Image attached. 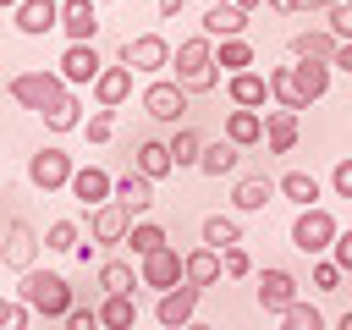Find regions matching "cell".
Masks as SVG:
<instances>
[{
	"label": "cell",
	"instance_id": "1",
	"mask_svg": "<svg viewBox=\"0 0 352 330\" xmlns=\"http://www.w3.org/2000/svg\"><path fill=\"white\" fill-rule=\"evenodd\" d=\"M16 297H22L38 319H66V314L77 308L72 280H66V275H55V270H28V275H22V286H16Z\"/></svg>",
	"mask_w": 352,
	"mask_h": 330
},
{
	"label": "cell",
	"instance_id": "2",
	"mask_svg": "<svg viewBox=\"0 0 352 330\" xmlns=\"http://www.w3.org/2000/svg\"><path fill=\"white\" fill-rule=\"evenodd\" d=\"M170 66H176V82H182L187 94H209V88H220L214 38H204V33L182 38V44H176V55H170Z\"/></svg>",
	"mask_w": 352,
	"mask_h": 330
},
{
	"label": "cell",
	"instance_id": "3",
	"mask_svg": "<svg viewBox=\"0 0 352 330\" xmlns=\"http://www.w3.org/2000/svg\"><path fill=\"white\" fill-rule=\"evenodd\" d=\"M6 94L22 104V110H33V116H55L66 99H72V88L60 82V72H16L11 82H6Z\"/></svg>",
	"mask_w": 352,
	"mask_h": 330
},
{
	"label": "cell",
	"instance_id": "4",
	"mask_svg": "<svg viewBox=\"0 0 352 330\" xmlns=\"http://www.w3.org/2000/svg\"><path fill=\"white\" fill-rule=\"evenodd\" d=\"M336 236H341V226H336V214H330L324 204H319V209H297V220H292V248H297V253L330 258Z\"/></svg>",
	"mask_w": 352,
	"mask_h": 330
},
{
	"label": "cell",
	"instance_id": "5",
	"mask_svg": "<svg viewBox=\"0 0 352 330\" xmlns=\"http://www.w3.org/2000/svg\"><path fill=\"white\" fill-rule=\"evenodd\" d=\"M72 176H77V160H72L60 143H44L38 154H28V182H33L38 192H66Z\"/></svg>",
	"mask_w": 352,
	"mask_h": 330
},
{
	"label": "cell",
	"instance_id": "6",
	"mask_svg": "<svg viewBox=\"0 0 352 330\" xmlns=\"http://www.w3.org/2000/svg\"><path fill=\"white\" fill-rule=\"evenodd\" d=\"M187 88L182 82H170V77H154L148 88H143V116L148 121H160V126H182V116H187Z\"/></svg>",
	"mask_w": 352,
	"mask_h": 330
},
{
	"label": "cell",
	"instance_id": "7",
	"mask_svg": "<svg viewBox=\"0 0 352 330\" xmlns=\"http://www.w3.org/2000/svg\"><path fill=\"white\" fill-rule=\"evenodd\" d=\"M38 253H44V236L16 214L11 226H6V242H0V264L6 270H16V275H28V270H38Z\"/></svg>",
	"mask_w": 352,
	"mask_h": 330
},
{
	"label": "cell",
	"instance_id": "8",
	"mask_svg": "<svg viewBox=\"0 0 352 330\" xmlns=\"http://www.w3.org/2000/svg\"><path fill=\"white\" fill-rule=\"evenodd\" d=\"M138 280H143L148 292H176V286L187 280V253H176V248L165 242L160 253L138 258Z\"/></svg>",
	"mask_w": 352,
	"mask_h": 330
},
{
	"label": "cell",
	"instance_id": "9",
	"mask_svg": "<svg viewBox=\"0 0 352 330\" xmlns=\"http://www.w3.org/2000/svg\"><path fill=\"white\" fill-rule=\"evenodd\" d=\"M292 302H302V280L292 275V270H280V264H270V270H258V308L264 314H286Z\"/></svg>",
	"mask_w": 352,
	"mask_h": 330
},
{
	"label": "cell",
	"instance_id": "10",
	"mask_svg": "<svg viewBox=\"0 0 352 330\" xmlns=\"http://www.w3.org/2000/svg\"><path fill=\"white\" fill-rule=\"evenodd\" d=\"M121 66H132V72H143V77H160V72L170 66L165 33H138V38H126V44H121Z\"/></svg>",
	"mask_w": 352,
	"mask_h": 330
},
{
	"label": "cell",
	"instance_id": "11",
	"mask_svg": "<svg viewBox=\"0 0 352 330\" xmlns=\"http://www.w3.org/2000/svg\"><path fill=\"white\" fill-rule=\"evenodd\" d=\"M55 72H60L66 88H94V77L104 72V55H99L94 44H66L60 60H55Z\"/></svg>",
	"mask_w": 352,
	"mask_h": 330
},
{
	"label": "cell",
	"instance_id": "12",
	"mask_svg": "<svg viewBox=\"0 0 352 330\" xmlns=\"http://www.w3.org/2000/svg\"><path fill=\"white\" fill-rule=\"evenodd\" d=\"M132 220H138V214H132L121 198H110V204H99V209L88 214V236H94L99 248H116V242H126Z\"/></svg>",
	"mask_w": 352,
	"mask_h": 330
},
{
	"label": "cell",
	"instance_id": "13",
	"mask_svg": "<svg viewBox=\"0 0 352 330\" xmlns=\"http://www.w3.org/2000/svg\"><path fill=\"white\" fill-rule=\"evenodd\" d=\"M198 297H204V286H176V292H160V302H154V319L165 324V330H187L192 319H198Z\"/></svg>",
	"mask_w": 352,
	"mask_h": 330
},
{
	"label": "cell",
	"instance_id": "14",
	"mask_svg": "<svg viewBox=\"0 0 352 330\" xmlns=\"http://www.w3.org/2000/svg\"><path fill=\"white\" fill-rule=\"evenodd\" d=\"M292 60H302V66H336V50H341V38L330 33V28H302V33H292Z\"/></svg>",
	"mask_w": 352,
	"mask_h": 330
},
{
	"label": "cell",
	"instance_id": "15",
	"mask_svg": "<svg viewBox=\"0 0 352 330\" xmlns=\"http://www.w3.org/2000/svg\"><path fill=\"white\" fill-rule=\"evenodd\" d=\"M60 33L72 44H94L99 38V0H60Z\"/></svg>",
	"mask_w": 352,
	"mask_h": 330
},
{
	"label": "cell",
	"instance_id": "16",
	"mask_svg": "<svg viewBox=\"0 0 352 330\" xmlns=\"http://www.w3.org/2000/svg\"><path fill=\"white\" fill-rule=\"evenodd\" d=\"M77 204H88V209H99V204H110L116 198V176L110 170H99V165H77V176H72V187H66Z\"/></svg>",
	"mask_w": 352,
	"mask_h": 330
},
{
	"label": "cell",
	"instance_id": "17",
	"mask_svg": "<svg viewBox=\"0 0 352 330\" xmlns=\"http://www.w3.org/2000/svg\"><path fill=\"white\" fill-rule=\"evenodd\" d=\"M88 94H94V104H99V110L126 104V99H132V66H121V60H116V66H104V72L94 77V88H88Z\"/></svg>",
	"mask_w": 352,
	"mask_h": 330
},
{
	"label": "cell",
	"instance_id": "18",
	"mask_svg": "<svg viewBox=\"0 0 352 330\" xmlns=\"http://www.w3.org/2000/svg\"><path fill=\"white\" fill-rule=\"evenodd\" d=\"M226 99H231V110H264L270 72H236V77H226Z\"/></svg>",
	"mask_w": 352,
	"mask_h": 330
},
{
	"label": "cell",
	"instance_id": "19",
	"mask_svg": "<svg viewBox=\"0 0 352 330\" xmlns=\"http://www.w3.org/2000/svg\"><path fill=\"white\" fill-rule=\"evenodd\" d=\"M11 16H16V33H28V38H44L50 28H60V0H22Z\"/></svg>",
	"mask_w": 352,
	"mask_h": 330
},
{
	"label": "cell",
	"instance_id": "20",
	"mask_svg": "<svg viewBox=\"0 0 352 330\" xmlns=\"http://www.w3.org/2000/svg\"><path fill=\"white\" fill-rule=\"evenodd\" d=\"M275 192H280L275 176H236V187H231V209H236V214H258Z\"/></svg>",
	"mask_w": 352,
	"mask_h": 330
},
{
	"label": "cell",
	"instance_id": "21",
	"mask_svg": "<svg viewBox=\"0 0 352 330\" xmlns=\"http://www.w3.org/2000/svg\"><path fill=\"white\" fill-rule=\"evenodd\" d=\"M297 132H302V126H297L292 110H264V148H270V154H292V148H297Z\"/></svg>",
	"mask_w": 352,
	"mask_h": 330
},
{
	"label": "cell",
	"instance_id": "22",
	"mask_svg": "<svg viewBox=\"0 0 352 330\" xmlns=\"http://www.w3.org/2000/svg\"><path fill=\"white\" fill-rule=\"evenodd\" d=\"M132 170H138V176H148V182H165V176L176 170V160H170V143H160V138L138 143V154H132Z\"/></svg>",
	"mask_w": 352,
	"mask_h": 330
},
{
	"label": "cell",
	"instance_id": "23",
	"mask_svg": "<svg viewBox=\"0 0 352 330\" xmlns=\"http://www.w3.org/2000/svg\"><path fill=\"white\" fill-rule=\"evenodd\" d=\"M275 187H280V198L297 204V209H319V192H324L314 170H286V176H275Z\"/></svg>",
	"mask_w": 352,
	"mask_h": 330
},
{
	"label": "cell",
	"instance_id": "24",
	"mask_svg": "<svg viewBox=\"0 0 352 330\" xmlns=\"http://www.w3.org/2000/svg\"><path fill=\"white\" fill-rule=\"evenodd\" d=\"M236 165H242V148H236L231 138H214V143H204V160H198V176H214V182H220V176H231Z\"/></svg>",
	"mask_w": 352,
	"mask_h": 330
},
{
	"label": "cell",
	"instance_id": "25",
	"mask_svg": "<svg viewBox=\"0 0 352 330\" xmlns=\"http://www.w3.org/2000/svg\"><path fill=\"white\" fill-rule=\"evenodd\" d=\"M242 33H248V11H236V6L204 11V38H242Z\"/></svg>",
	"mask_w": 352,
	"mask_h": 330
},
{
	"label": "cell",
	"instance_id": "26",
	"mask_svg": "<svg viewBox=\"0 0 352 330\" xmlns=\"http://www.w3.org/2000/svg\"><path fill=\"white\" fill-rule=\"evenodd\" d=\"M214 66H220L226 77H236V72H253V66H258V55H253V44H248V38H220V44H214Z\"/></svg>",
	"mask_w": 352,
	"mask_h": 330
},
{
	"label": "cell",
	"instance_id": "27",
	"mask_svg": "<svg viewBox=\"0 0 352 330\" xmlns=\"http://www.w3.org/2000/svg\"><path fill=\"white\" fill-rule=\"evenodd\" d=\"M226 138H231L236 148L264 143V110H231V116H226Z\"/></svg>",
	"mask_w": 352,
	"mask_h": 330
},
{
	"label": "cell",
	"instance_id": "28",
	"mask_svg": "<svg viewBox=\"0 0 352 330\" xmlns=\"http://www.w3.org/2000/svg\"><path fill=\"white\" fill-rule=\"evenodd\" d=\"M99 324L104 330H138V297L132 292H116L99 302Z\"/></svg>",
	"mask_w": 352,
	"mask_h": 330
},
{
	"label": "cell",
	"instance_id": "29",
	"mask_svg": "<svg viewBox=\"0 0 352 330\" xmlns=\"http://www.w3.org/2000/svg\"><path fill=\"white\" fill-rule=\"evenodd\" d=\"M330 72H336V66H302V60H292V77H297L302 104H314V99H324V94H330Z\"/></svg>",
	"mask_w": 352,
	"mask_h": 330
},
{
	"label": "cell",
	"instance_id": "30",
	"mask_svg": "<svg viewBox=\"0 0 352 330\" xmlns=\"http://www.w3.org/2000/svg\"><path fill=\"white\" fill-rule=\"evenodd\" d=\"M270 99H275V110H292V116H302V110H308V104H302V94H297L292 66H275V72H270Z\"/></svg>",
	"mask_w": 352,
	"mask_h": 330
},
{
	"label": "cell",
	"instance_id": "31",
	"mask_svg": "<svg viewBox=\"0 0 352 330\" xmlns=\"http://www.w3.org/2000/svg\"><path fill=\"white\" fill-rule=\"evenodd\" d=\"M116 198H121L132 214H143V209L154 204V182H148V176H138V170H126V176H116Z\"/></svg>",
	"mask_w": 352,
	"mask_h": 330
},
{
	"label": "cell",
	"instance_id": "32",
	"mask_svg": "<svg viewBox=\"0 0 352 330\" xmlns=\"http://www.w3.org/2000/svg\"><path fill=\"white\" fill-rule=\"evenodd\" d=\"M198 236H204V248L226 253V248H236V242H242V226H236V214H209Z\"/></svg>",
	"mask_w": 352,
	"mask_h": 330
},
{
	"label": "cell",
	"instance_id": "33",
	"mask_svg": "<svg viewBox=\"0 0 352 330\" xmlns=\"http://www.w3.org/2000/svg\"><path fill=\"white\" fill-rule=\"evenodd\" d=\"M170 236H165V226L160 220H132V231H126V248H132V258H148V253H160Z\"/></svg>",
	"mask_w": 352,
	"mask_h": 330
},
{
	"label": "cell",
	"instance_id": "34",
	"mask_svg": "<svg viewBox=\"0 0 352 330\" xmlns=\"http://www.w3.org/2000/svg\"><path fill=\"white\" fill-rule=\"evenodd\" d=\"M226 270H220V253L214 248H192L187 253V286H214Z\"/></svg>",
	"mask_w": 352,
	"mask_h": 330
},
{
	"label": "cell",
	"instance_id": "35",
	"mask_svg": "<svg viewBox=\"0 0 352 330\" xmlns=\"http://www.w3.org/2000/svg\"><path fill=\"white\" fill-rule=\"evenodd\" d=\"M132 286H143V280H138V270H132L126 258H104V264H99V292H104V297L132 292Z\"/></svg>",
	"mask_w": 352,
	"mask_h": 330
},
{
	"label": "cell",
	"instance_id": "36",
	"mask_svg": "<svg viewBox=\"0 0 352 330\" xmlns=\"http://www.w3.org/2000/svg\"><path fill=\"white\" fill-rule=\"evenodd\" d=\"M170 160H176V170H198V160H204V138H198L192 126H176V138H170Z\"/></svg>",
	"mask_w": 352,
	"mask_h": 330
},
{
	"label": "cell",
	"instance_id": "37",
	"mask_svg": "<svg viewBox=\"0 0 352 330\" xmlns=\"http://www.w3.org/2000/svg\"><path fill=\"white\" fill-rule=\"evenodd\" d=\"M77 242H82L77 220H50L44 226V253H77Z\"/></svg>",
	"mask_w": 352,
	"mask_h": 330
},
{
	"label": "cell",
	"instance_id": "38",
	"mask_svg": "<svg viewBox=\"0 0 352 330\" xmlns=\"http://www.w3.org/2000/svg\"><path fill=\"white\" fill-rule=\"evenodd\" d=\"M280 330H330V319H324L314 302H292V308L280 314Z\"/></svg>",
	"mask_w": 352,
	"mask_h": 330
},
{
	"label": "cell",
	"instance_id": "39",
	"mask_svg": "<svg viewBox=\"0 0 352 330\" xmlns=\"http://www.w3.org/2000/svg\"><path fill=\"white\" fill-rule=\"evenodd\" d=\"M220 270H226V280H248V275H253V253L236 242V248L220 253Z\"/></svg>",
	"mask_w": 352,
	"mask_h": 330
},
{
	"label": "cell",
	"instance_id": "40",
	"mask_svg": "<svg viewBox=\"0 0 352 330\" xmlns=\"http://www.w3.org/2000/svg\"><path fill=\"white\" fill-rule=\"evenodd\" d=\"M341 270H336V258H314V270H308V286L314 292H341Z\"/></svg>",
	"mask_w": 352,
	"mask_h": 330
},
{
	"label": "cell",
	"instance_id": "41",
	"mask_svg": "<svg viewBox=\"0 0 352 330\" xmlns=\"http://www.w3.org/2000/svg\"><path fill=\"white\" fill-rule=\"evenodd\" d=\"M33 324V308L22 297H0V330H28Z\"/></svg>",
	"mask_w": 352,
	"mask_h": 330
},
{
	"label": "cell",
	"instance_id": "42",
	"mask_svg": "<svg viewBox=\"0 0 352 330\" xmlns=\"http://www.w3.org/2000/svg\"><path fill=\"white\" fill-rule=\"evenodd\" d=\"M44 126H50V132H77V126H82V99L72 94V99H66V104H60V110L44 121Z\"/></svg>",
	"mask_w": 352,
	"mask_h": 330
},
{
	"label": "cell",
	"instance_id": "43",
	"mask_svg": "<svg viewBox=\"0 0 352 330\" xmlns=\"http://www.w3.org/2000/svg\"><path fill=\"white\" fill-rule=\"evenodd\" d=\"M82 132H88V143H110L116 138V110H94L82 121Z\"/></svg>",
	"mask_w": 352,
	"mask_h": 330
},
{
	"label": "cell",
	"instance_id": "44",
	"mask_svg": "<svg viewBox=\"0 0 352 330\" xmlns=\"http://www.w3.org/2000/svg\"><path fill=\"white\" fill-rule=\"evenodd\" d=\"M324 28H330V33L346 44V38H352V0H336V6L324 11Z\"/></svg>",
	"mask_w": 352,
	"mask_h": 330
},
{
	"label": "cell",
	"instance_id": "45",
	"mask_svg": "<svg viewBox=\"0 0 352 330\" xmlns=\"http://www.w3.org/2000/svg\"><path fill=\"white\" fill-rule=\"evenodd\" d=\"M60 324H66V330H104V324H99V308H82V302H77Z\"/></svg>",
	"mask_w": 352,
	"mask_h": 330
},
{
	"label": "cell",
	"instance_id": "46",
	"mask_svg": "<svg viewBox=\"0 0 352 330\" xmlns=\"http://www.w3.org/2000/svg\"><path fill=\"white\" fill-rule=\"evenodd\" d=\"M330 192H336V198H352V154L336 160V170H330Z\"/></svg>",
	"mask_w": 352,
	"mask_h": 330
},
{
	"label": "cell",
	"instance_id": "47",
	"mask_svg": "<svg viewBox=\"0 0 352 330\" xmlns=\"http://www.w3.org/2000/svg\"><path fill=\"white\" fill-rule=\"evenodd\" d=\"M330 258H336V270H341V275H352V226H346V231L336 236V248H330Z\"/></svg>",
	"mask_w": 352,
	"mask_h": 330
},
{
	"label": "cell",
	"instance_id": "48",
	"mask_svg": "<svg viewBox=\"0 0 352 330\" xmlns=\"http://www.w3.org/2000/svg\"><path fill=\"white\" fill-rule=\"evenodd\" d=\"M336 0H286V11H330Z\"/></svg>",
	"mask_w": 352,
	"mask_h": 330
},
{
	"label": "cell",
	"instance_id": "49",
	"mask_svg": "<svg viewBox=\"0 0 352 330\" xmlns=\"http://www.w3.org/2000/svg\"><path fill=\"white\" fill-rule=\"evenodd\" d=\"M336 72H346V77H352V38L336 50Z\"/></svg>",
	"mask_w": 352,
	"mask_h": 330
},
{
	"label": "cell",
	"instance_id": "50",
	"mask_svg": "<svg viewBox=\"0 0 352 330\" xmlns=\"http://www.w3.org/2000/svg\"><path fill=\"white\" fill-rule=\"evenodd\" d=\"M99 258V242H77V264H94Z\"/></svg>",
	"mask_w": 352,
	"mask_h": 330
},
{
	"label": "cell",
	"instance_id": "51",
	"mask_svg": "<svg viewBox=\"0 0 352 330\" xmlns=\"http://www.w3.org/2000/svg\"><path fill=\"white\" fill-rule=\"evenodd\" d=\"M154 11H160V16H165V22H170V16H176V11H182V0H154Z\"/></svg>",
	"mask_w": 352,
	"mask_h": 330
},
{
	"label": "cell",
	"instance_id": "52",
	"mask_svg": "<svg viewBox=\"0 0 352 330\" xmlns=\"http://www.w3.org/2000/svg\"><path fill=\"white\" fill-rule=\"evenodd\" d=\"M214 6H236V11H248V16H253V11L264 6V0H214Z\"/></svg>",
	"mask_w": 352,
	"mask_h": 330
},
{
	"label": "cell",
	"instance_id": "53",
	"mask_svg": "<svg viewBox=\"0 0 352 330\" xmlns=\"http://www.w3.org/2000/svg\"><path fill=\"white\" fill-rule=\"evenodd\" d=\"M187 330H220V324H209V319H192V324H187Z\"/></svg>",
	"mask_w": 352,
	"mask_h": 330
},
{
	"label": "cell",
	"instance_id": "54",
	"mask_svg": "<svg viewBox=\"0 0 352 330\" xmlns=\"http://www.w3.org/2000/svg\"><path fill=\"white\" fill-rule=\"evenodd\" d=\"M336 330H352V308H346V314H341V319H336Z\"/></svg>",
	"mask_w": 352,
	"mask_h": 330
},
{
	"label": "cell",
	"instance_id": "55",
	"mask_svg": "<svg viewBox=\"0 0 352 330\" xmlns=\"http://www.w3.org/2000/svg\"><path fill=\"white\" fill-rule=\"evenodd\" d=\"M16 6H22V0H0V11H16Z\"/></svg>",
	"mask_w": 352,
	"mask_h": 330
},
{
	"label": "cell",
	"instance_id": "56",
	"mask_svg": "<svg viewBox=\"0 0 352 330\" xmlns=\"http://www.w3.org/2000/svg\"><path fill=\"white\" fill-rule=\"evenodd\" d=\"M264 6H275V11H286V0H264Z\"/></svg>",
	"mask_w": 352,
	"mask_h": 330
},
{
	"label": "cell",
	"instance_id": "57",
	"mask_svg": "<svg viewBox=\"0 0 352 330\" xmlns=\"http://www.w3.org/2000/svg\"><path fill=\"white\" fill-rule=\"evenodd\" d=\"M99 6H116V0H99Z\"/></svg>",
	"mask_w": 352,
	"mask_h": 330
}]
</instances>
